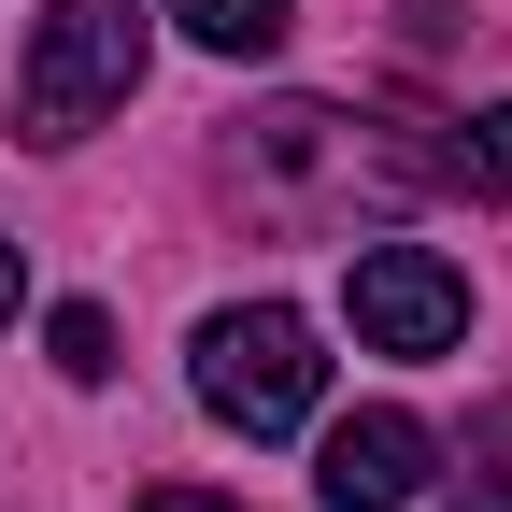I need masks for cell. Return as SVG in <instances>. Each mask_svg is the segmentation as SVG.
<instances>
[{
    "mask_svg": "<svg viewBox=\"0 0 512 512\" xmlns=\"http://www.w3.org/2000/svg\"><path fill=\"white\" fill-rule=\"evenodd\" d=\"M200 413L214 427H242V441H299L313 427V399H328V356H313V313H285V299H228V313H200Z\"/></svg>",
    "mask_w": 512,
    "mask_h": 512,
    "instance_id": "6da1fadb",
    "label": "cell"
},
{
    "mask_svg": "<svg viewBox=\"0 0 512 512\" xmlns=\"http://www.w3.org/2000/svg\"><path fill=\"white\" fill-rule=\"evenodd\" d=\"M128 86H143V0H57L15 72V143H86Z\"/></svg>",
    "mask_w": 512,
    "mask_h": 512,
    "instance_id": "7a4b0ae2",
    "label": "cell"
},
{
    "mask_svg": "<svg viewBox=\"0 0 512 512\" xmlns=\"http://www.w3.org/2000/svg\"><path fill=\"white\" fill-rule=\"evenodd\" d=\"M356 342H370V356H456V342H470V285H456V256H427V242H370V256H356Z\"/></svg>",
    "mask_w": 512,
    "mask_h": 512,
    "instance_id": "3957f363",
    "label": "cell"
},
{
    "mask_svg": "<svg viewBox=\"0 0 512 512\" xmlns=\"http://www.w3.org/2000/svg\"><path fill=\"white\" fill-rule=\"evenodd\" d=\"M242 171L271 185V200H285V185H342V200H356V185H399L413 157H384L342 100H271V114H242Z\"/></svg>",
    "mask_w": 512,
    "mask_h": 512,
    "instance_id": "277c9868",
    "label": "cell"
},
{
    "mask_svg": "<svg viewBox=\"0 0 512 512\" xmlns=\"http://www.w3.org/2000/svg\"><path fill=\"white\" fill-rule=\"evenodd\" d=\"M427 456H441V441H427L399 399H370V413H342V427H328V456H313V498H328V512H413V498L441 484Z\"/></svg>",
    "mask_w": 512,
    "mask_h": 512,
    "instance_id": "5b68a950",
    "label": "cell"
},
{
    "mask_svg": "<svg viewBox=\"0 0 512 512\" xmlns=\"http://www.w3.org/2000/svg\"><path fill=\"white\" fill-rule=\"evenodd\" d=\"M171 29L200 57H271L285 43V0H171Z\"/></svg>",
    "mask_w": 512,
    "mask_h": 512,
    "instance_id": "8992f818",
    "label": "cell"
},
{
    "mask_svg": "<svg viewBox=\"0 0 512 512\" xmlns=\"http://www.w3.org/2000/svg\"><path fill=\"white\" fill-rule=\"evenodd\" d=\"M43 356L72 370V384H114V313H100V299H57V313H43Z\"/></svg>",
    "mask_w": 512,
    "mask_h": 512,
    "instance_id": "52a82bcc",
    "label": "cell"
},
{
    "mask_svg": "<svg viewBox=\"0 0 512 512\" xmlns=\"http://www.w3.org/2000/svg\"><path fill=\"white\" fill-rule=\"evenodd\" d=\"M456 484H470L484 512H512V399H484V413H470V470H456Z\"/></svg>",
    "mask_w": 512,
    "mask_h": 512,
    "instance_id": "ba28073f",
    "label": "cell"
},
{
    "mask_svg": "<svg viewBox=\"0 0 512 512\" xmlns=\"http://www.w3.org/2000/svg\"><path fill=\"white\" fill-rule=\"evenodd\" d=\"M456 171L484 185V200H512V100H484V114H470V143H456Z\"/></svg>",
    "mask_w": 512,
    "mask_h": 512,
    "instance_id": "9c48e42d",
    "label": "cell"
},
{
    "mask_svg": "<svg viewBox=\"0 0 512 512\" xmlns=\"http://www.w3.org/2000/svg\"><path fill=\"white\" fill-rule=\"evenodd\" d=\"M143 512H242V498H200V484H157Z\"/></svg>",
    "mask_w": 512,
    "mask_h": 512,
    "instance_id": "30bf717a",
    "label": "cell"
},
{
    "mask_svg": "<svg viewBox=\"0 0 512 512\" xmlns=\"http://www.w3.org/2000/svg\"><path fill=\"white\" fill-rule=\"evenodd\" d=\"M15 299H29V256H15V242H0V328H15Z\"/></svg>",
    "mask_w": 512,
    "mask_h": 512,
    "instance_id": "8fae6325",
    "label": "cell"
}]
</instances>
